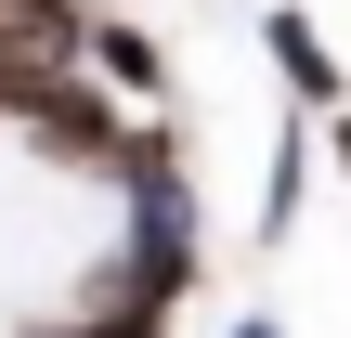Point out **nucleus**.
Returning a JSON list of instances; mask_svg holds the SVG:
<instances>
[{"label":"nucleus","mask_w":351,"mask_h":338,"mask_svg":"<svg viewBox=\"0 0 351 338\" xmlns=\"http://www.w3.org/2000/svg\"><path fill=\"white\" fill-rule=\"evenodd\" d=\"M261 52H274L287 104H326V117L351 104V65H339V39H326V26H313L300 0H274V13H261Z\"/></svg>","instance_id":"nucleus-1"},{"label":"nucleus","mask_w":351,"mask_h":338,"mask_svg":"<svg viewBox=\"0 0 351 338\" xmlns=\"http://www.w3.org/2000/svg\"><path fill=\"white\" fill-rule=\"evenodd\" d=\"M78 65H104L117 91H169V65H156V39H143V26H104V13H91V39H78Z\"/></svg>","instance_id":"nucleus-2"},{"label":"nucleus","mask_w":351,"mask_h":338,"mask_svg":"<svg viewBox=\"0 0 351 338\" xmlns=\"http://www.w3.org/2000/svg\"><path fill=\"white\" fill-rule=\"evenodd\" d=\"M300 195H313V143L287 130V143H274V182H261V248H287V221H300Z\"/></svg>","instance_id":"nucleus-3"},{"label":"nucleus","mask_w":351,"mask_h":338,"mask_svg":"<svg viewBox=\"0 0 351 338\" xmlns=\"http://www.w3.org/2000/svg\"><path fill=\"white\" fill-rule=\"evenodd\" d=\"M52 338H169V313L156 300H104V313H78V326H52Z\"/></svg>","instance_id":"nucleus-4"},{"label":"nucleus","mask_w":351,"mask_h":338,"mask_svg":"<svg viewBox=\"0 0 351 338\" xmlns=\"http://www.w3.org/2000/svg\"><path fill=\"white\" fill-rule=\"evenodd\" d=\"M221 338H287V326H274V313H234V326H221Z\"/></svg>","instance_id":"nucleus-5"},{"label":"nucleus","mask_w":351,"mask_h":338,"mask_svg":"<svg viewBox=\"0 0 351 338\" xmlns=\"http://www.w3.org/2000/svg\"><path fill=\"white\" fill-rule=\"evenodd\" d=\"M326 156H339V182H351V117H339V130H326Z\"/></svg>","instance_id":"nucleus-6"}]
</instances>
